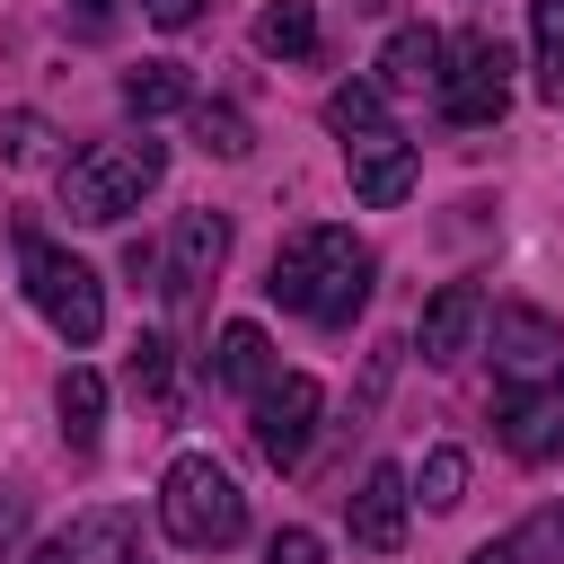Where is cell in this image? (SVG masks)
I'll list each match as a JSON object with an SVG mask.
<instances>
[{
  "label": "cell",
  "mask_w": 564,
  "mask_h": 564,
  "mask_svg": "<svg viewBox=\"0 0 564 564\" xmlns=\"http://www.w3.org/2000/svg\"><path fill=\"white\" fill-rule=\"evenodd\" d=\"M123 388H132V405H150V414L167 423V414H176V344H167V335H141L132 361H123Z\"/></svg>",
  "instance_id": "ac0fdd59"
},
{
  "label": "cell",
  "mask_w": 564,
  "mask_h": 564,
  "mask_svg": "<svg viewBox=\"0 0 564 564\" xmlns=\"http://www.w3.org/2000/svg\"><path fill=\"white\" fill-rule=\"evenodd\" d=\"M264 564H326V538L291 520V529H273V538H264Z\"/></svg>",
  "instance_id": "d4e9b609"
},
{
  "label": "cell",
  "mask_w": 564,
  "mask_h": 564,
  "mask_svg": "<svg viewBox=\"0 0 564 564\" xmlns=\"http://www.w3.org/2000/svg\"><path fill=\"white\" fill-rule=\"evenodd\" d=\"M141 18L176 35V26H194V18H203V0H141Z\"/></svg>",
  "instance_id": "484cf974"
},
{
  "label": "cell",
  "mask_w": 564,
  "mask_h": 564,
  "mask_svg": "<svg viewBox=\"0 0 564 564\" xmlns=\"http://www.w3.org/2000/svg\"><path fill=\"white\" fill-rule=\"evenodd\" d=\"M494 432H502V449H511L520 467H546V458H564V379H546V388H520V397H502Z\"/></svg>",
  "instance_id": "30bf717a"
},
{
  "label": "cell",
  "mask_w": 564,
  "mask_h": 564,
  "mask_svg": "<svg viewBox=\"0 0 564 564\" xmlns=\"http://www.w3.org/2000/svg\"><path fill=\"white\" fill-rule=\"evenodd\" d=\"M70 18H79V35H106L115 26V0H70Z\"/></svg>",
  "instance_id": "4316f807"
},
{
  "label": "cell",
  "mask_w": 564,
  "mask_h": 564,
  "mask_svg": "<svg viewBox=\"0 0 564 564\" xmlns=\"http://www.w3.org/2000/svg\"><path fill=\"white\" fill-rule=\"evenodd\" d=\"M123 106L150 123V115H176V106H194V88H185V70H176V62H141V70H123Z\"/></svg>",
  "instance_id": "d6986e66"
},
{
  "label": "cell",
  "mask_w": 564,
  "mask_h": 564,
  "mask_svg": "<svg viewBox=\"0 0 564 564\" xmlns=\"http://www.w3.org/2000/svg\"><path fill=\"white\" fill-rule=\"evenodd\" d=\"M159 529H167L185 555L238 546V538H247V494H238V476H229L212 449L167 458V476H159Z\"/></svg>",
  "instance_id": "7a4b0ae2"
},
{
  "label": "cell",
  "mask_w": 564,
  "mask_h": 564,
  "mask_svg": "<svg viewBox=\"0 0 564 564\" xmlns=\"http://www.w3.org/2000/svg\"><path fill=\"white\" fill-rule=\"evenodd\" d=\"M441 53H449V35H432V26H397V35L379 44V97L441 88Z\"/></svg>",
  "instance_id": "5bb4252c"
},
{
  "label": "cell",
  "mask_w": 564,
  "mask_h": 564,
  "mask_svg": "<svg viewBox=\"0 0 564 564\" xmlns=\"http://www.w3.org/2000/svg\"><path fill=\"white\" fill-rule=\"evenodd\" d=\"M476 335H485V291L476 282H441L432 300H423V317H414V344H423V361H467L476 352Z\"/></svg>",
  "instance_id": "8fae6325"
},
{
  "label": "cell",
  "mask_w": 564,
  "mask_h": 564,
  "mask_svg": "<svg viewBox=\"0 0 564 564\" xmlns=\"http://www.w3.org/2000/svg\"><path fill=\"white\" fill-rule=\"evenodd\" d=\"M529 44H538V97H546V106H564V0H538Z\"/></svg>",
  "instance_id": "44dd1931"
},
{
  "label": "cell",
  "mask_w": 564,
  "mask_h": 564,
  "mask_svg": "<svg viewBox=\"0 0 564 564\" xmlns=\"http://www.w3.org/2000/svg\"><path fill=\"white\" fill-rule=\"evenodd\" d=\"M344 159H352V194L370 203V212H397L405 194H414V141L388 123V132H370V141H344Z\"/></svg>",
  "instance_id": "7c38bea8"
},
{
  "label": "cell",
  "mask_w": 564,
  "mask_h": 564,
  "mask_svg": "<svg viewBox=\"0 0 564 564\" xmlns=\"http://www.w3.org/2000/svg\"><path fill=\"white\" fill-rule=\"evenodd\" d=\"M18 273H26V300L44 308V326H53L70 352H88V344L106 335V282H97L70 247H53L35 220H18Z\"/></svg>",
  "instance_id": "277c9868"
},
{
  "label": "cell",
  "mask_w": 564,
  "mask_h": 564,
  "mask_svg": "<svg viewBox=\"0 0 564 564\" xmlns=\"http://www.w3.org/2000/svg\"><path fill=\"white\" fill-rule=\"evenodd\" d=\"M220 264H229V212H212V203H203V212H176V238H167V282H159V291L194 317V308H203V291L220 282Z\"/></svg>",
  "instance_id": "ba28073f"
},
{
  "label": "cell",
  "mask_w": 564,
  "mask_h": 564,
  "mask_svg": "<svg viewBox=\"0 0 564 564\" xmlns=\"http://www.w3.org/2000/svg\"><path fill=\"white\" fill-rule=\"evenodd\" d=\"M370 282H379V256H370L352 229H335V220L291 229V238L273 247V273H264V291H273L291 317H308V326H352L361 300H370Z\"/></svg>",
  "instance_id": "6da1fadb"
},
{
  "label": "cell",
  "mask_w": 564,
  "mask_h": 564,
  "mask_svg": "<svg viewBox=\"0 0 564 564\" xmlns=\"http://www.w3.org/2000/svg\"><path fill=\"white\" fill-rule=\"evenodd\" d=\"M414 494H423V511H458L467 502V449H423Z\"/></svg>",
  "instance_id": "7402d4cb"
},
{
  "label": "cell",
  "mask_w": 564,
  "mask_h": 564,
  "mask_svg": "<svg viewBox=\"0 0 564 564\" xmlns=\"http://www.w3.org/2000/svg\"><path fill=\"white\" fill-rule=\"evenodd\" d=\"M467 564H520V546H511V538H485V546H476Z\"/></svg>",
  "instance_id": "f1b7e54d"
},
{
  "label": "cell",
  "mask_w": 564,
  "mask_h": 564,
  "mask_svg": "<svg viewBox=\"0 0 564 564\" xmlns=\"http://www.w3.org/2000/svg\"><path fill=\"white\" fill-rule=\"evenodd\" d=\"M511 546H520V564H564V502H546L538 520H520Z\"/></svg>",
  "instance_id": "cb8c5ba5"
},
{
  "label": "cell",
  "mask_w": 564,
  "mask_h": 564,
  "mask_svg": "<svg viewBox=\"0 0 564 564\" xmlns=\"http://www.w3.org/2000/svg\"><path fill=\"white\" fill-rule=\"evenodd\" d=\"M212 379L220 388H238V397H256V388H273L282 379V361H273V344H264V326H220V344H212Z\"/></svg>",
  "instance_id": "9a60e30c"
},
{
  "label": "cell",
  "mask_w": 564,
  "mask_h": 564,
  "mask_svg": "<svg viewBox=\"0 0 564 564\" xmlns=\"http://www.w3.org/2000/svg\"><path fill=\"white\" fill-rule=\"evenodd\" d=\"M256 53L264 62H308L317 53V0H264L256 9Z\"/></svg>",
  "instance_id": "e0dca14e"
},
{
  "label": "cell",
  "mask_w": 564,
  "mask_h": 564,
  "mask_svg": "<svg viewBox=\"0 0 564 564\" xmlns=\"http://www.w3.org/2000/svg\"><path fill=\"white\" fill-rule=\"evenodd\" d=\"M405 511H414V476L388 467V458L344 494V520H352V546H361V555H397V546H405Z\"/></svg>",
  "instance_id": "9c48e42d"
},
{
  "label": "cell",
  "mask_w": 564,
  "mask_h": 564,
  "mask_svg": "<svg viewBox=\"0 0 564 564\" xmlns=\"http://www.w3.org/2000/svg\"><path fill=\"white\" fill-rule=\"evenodd\" d=\"M326 123H335L344 141H370V132H388V97H379V79H344V88L326 97Z\"/></svg>",
  "instance_id": "ffe728a7"
},
{
  "label": "cell",
  "mask_w": 564,
  "mask_h": 564,
  "mask_svg": "<svg viewBox=\"0 0 564 564\" xmlns=\"http://www.w3.org/2000/svg\"><path fill=\"white\" fill-rule=\"evenodd\" d=\"M159 176H167V150H159L150 132L88 141V150L62 167V212H70V220H88V229H106V220L141 212V194H150Z\"/></svg>",
  "instance_id": "3957f363"
},
{
  "label": "cell",
  "mask_w": 564,
  "mask_h": 564,
  "mask_svg": "<svg viewBox=\"0 0 564 564\" xmlns=\"http://www.w3.org/2000/svg\"><path fill=\"white\" fill-rule=\"evenodd\" d=\"M485 352H494L502 397L564 379V326H555L546 308H520V300H511V308H485Z\"/></svg>",
  "instance_id": "8992f818"
},
{
  "label": "cell",
  "mask_w": 564,
  "mask_h": 564,
  "mask_svg": "<svg viewBox=\"0 0 564 564\" xmlns=\"http://www.w3.org/2000/svg\"><path fill=\"white\" fill-rule=\"evenodd\" d=\"M194 132H203V150H220V159H247V150H256L247 115H238V106H220V97H203V106H194Z\"/></svg>",
  "instance_id": "603a6c76"
},
{
  "label": "cell",
  "mask_w": 564,
  "mask_h": 564,
  "mask_svg": "<svg viewBox=\"0 0 564 564\" xmlns=\"http://www.w3.org/2000/svg\"><path fill=\"white\" fill-rule=\"evenodd\" d=\"M26 564H132V511L97 502V511H79L62 538H44Z\"/></svg>",
  "instance_id": "4fadbf2b"
},
{
  "label": "cell",
  "mask_w": 564,
  "mask_h": 564,
  "mask_svg": "<svg viewBox=\"0 0 564 564\" xmlns=\"http://www.w3.org/2000/svg\"><path fill=\"white\" fill-rule=\"evenodd\" d=\"M441 115L458 123V132H485V123H502V106H511V53H502V35H485V26H467V35H449V53H441Z\"/></svg>",
  "instance_id": "5b68a950"
},
{
  "label": "cell",
  "mask_w": 564,
  "mask_h": 564,
  "mask_svg": "<svg viewBox=\"0 0 564 564\" xmlns=\"http://www.w3.org/2000/svg\"><path fill=\"white\" fill-rule=\"evenodd\" d=\"M18 529H26V494H9V485H0V546H9Z\"/></svg>",
  "instance_id": "83f0119b"
},
{
  "label": "cell",
  "mask_w": 564,
  "mask_h": 564,
  "mask_svg": "<svg viewBox=\"0 0 564 564\" xmlns=\"http://www.w3.org/2000/svg\"><path fill=\"white\" fill-rule=\"evenodd\" d=\"M53 414H62V441L88 458V449H97V432H106V379H97L88 361H70V370H62V388H53Z\"/></svg>",
  "instance_id": "2e32d148"
},
{
  "label": "cell",
  "mask_w": 564,
  "mask_h": 564,
  "mask_svg": "<svg viewBox=\"0 0 564 564\" xmlns=\"http://www.w3.org/2000/svg\"><path fill=\"white\" fill-rule=\"evenodd\" d=\"M256 405V449H264V467H300L308 458V441H317V379L308 370H282L273 388H256L247 397Z\"/></svg>",
  "instance_id": "52a82bcc"
}]
</instances>
